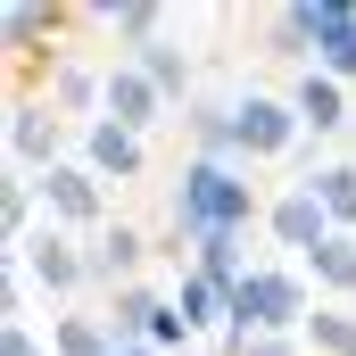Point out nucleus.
I'll list each match as a JSON object with an SVG mask.
<instances>
[{
    "label": "nucleus",
    "mask_w": 356,
    "mask_h": 356,
    "mask_svg": "<svg viewBox=\"0 0 356 356\" xmlns=\"http://www.w3.org/2000/svg\"><path fill=\"white\" fill-rule=\"evenodd\" d=\"M298 348H307V340H249L241 356H298Z\"/></svg>",
    "instance_id": "25"
},
{
    "label": "nucleus",
    "mask_w": 356,
    "mask_h": 356,
    "mask_svg": "<svg viewBox=\"0 0 356 356\" xmlns=\"http://www.w3.org/2000/svg\"><path fill=\"white\" fill-rule=\"evenodd\" d=\"M116 356H158V348H116Z\"/></svg>",
    "instance_id": "26"
},
{
    "label": "nucleus",
    "mask_w": 356,
    "mask_h": 356,
    "mask_svg": "<svg viewBox=\"0 0 356 356\" xmlns=\"http://www.w3.org/2000/svg\"><path fill=\"white\" fill-rule=\"evenodd\" d=\"M191 124V158H216V166H249L241 158V124H232V99H191L182 108Z\"/></svg>",
    "instance_id": "12"
},
{
    "label": "nucleus",
    "mask_w": 356,
    "mask_h": 356,
    "mask_svg": "<svg viewBox=\"0 0 356 356\" xmlns=\"http://www.w3.org/2000/svg\"><path fill=\"white\" fill-rule=\"evenodd\" d=\"M266 232H273V249H290L298 266L332 241V216H323V199L307 191V182H290V191H273L266 199Z\"/></svg>",
    "instance_id": "6"
},
{
    "label": "nucleus",
    "mask_w": 356,
    "mask_h": 356,
    "mask_svg": "<svg viewBox=\"0 0 356 356\" xmlns=\"http://www.w3.org/2000/svg\"><path fill=\"white\" fill-rule=\"evenodd\" d=\"M50 356H116L108 315H58L50 323Z\"/></svg>",
    "instance_id": "21"
},
{
    "label": "nucleus",
    "mask_w": 356,
    "mask_h": 356,
    "mask_svg": "<svg viewBox=\"0 0 356 356\" xmlns=\"http://www.w3.org/2000/svg\"><path fill=\"white\" fill-rule=\"evenodd\" d=\"M232 124H241V158H249V166L290 158V149L307 141V124H298L290 91H241V99H232Z\"/></svg>",
    "instance_id": "4"
},
{
    "label": "nucleus",
    "mask_w": 356,
    "mask_h": 356,
    "mask_svg": "<svg viewBox=\"0 0 356 356\" xmlns=\"http://www.w3.org/2000/svg\"><path fill=\"white\" fill-rule=\"evenodd\" d=\"M307 282L332 290V307H348V298H356V232H332V241L307 257Z\"/></svg>",
    "instance_id": "18"
},
{
    "label": "nucleus",
    "mask_w": 356,
    "mask_h": 356,
    "mask_svg": "<svg viewBox=\"0 0 356 356\" xmlns=\"http://www.w3.org/2000/svg\"><path fill=\"white\" fill-rule=\"evenodd\" d=\"M241 241H249V232H224V241H199V249H191V266L207 273V282H224V290H241V282H249V249H241Z\"/></svg>",
    "instance_id": "22"
},
{
    "label": "nucleus",
    "mask_w": 356,
    "mask_h": 356,
    "mask_svg": "<svg viewBox=\"0 0 356 356\" xmlns=\"http://www.w3.org/2000/svg\"><path fill=\"white\" fill-rule=\"evenodd\" d=\"M67 158H75V124H67L42 91H17V99H8V166L42 182V175H58Z\"/></svg>",
    "instance_id": "3"
},
{
    "label": "nucleus",
    "mask_w": 356,
    "mask_h": 356,
    "mask_svg": "<svg viewBox=\"0 0 356 356\" xmlns=\"http://www.w3.org/2000/svg\"><path fill=\"white\" fill-rule=\"evenodd\" d=\"M298 340H307L315 356H356V307H315Z\"/></svg>",
    "instance_id": "23"
},
{
    "label": "nucleus",
    "mask_w": 356,
    "mask_h": 356,
    "mask_svg": "<svg viewBox=\"0 0 356 356\" xmlns=\"http://www.w3.org/2000/svg\"><path fill=\"white\" fill-rule=\"evenodd\" d=\"M17 266L33 273L50 298H67V290H83L91 282V249H75V232H58V224H42L25 249H17Z\"/></svg>",
    "instance_id": "8"
},
{
    "label": "nucleus",
    "mask_w": 356,
    "mask_h": 356,
    "mask_svg": "<svg viewBox=\"0 0 356 356\" xmlns=\"http://www.w3.org/2000/svg\"><path fill=\"white\" fill-rule=\"evenodd\" d=\"M133 67H141L149 83L166 91L175 108H182V99H191V58H182V50H175V42H166V33H158V42H141V50H133Z\"/></svg>",
    "instance_id": "20"
},
{
    "label": "nucleus",
    "mask_w": 356,
    "mask_h": 356,
    "mask_svg": "<svg viewBox=\"0 0 356 356\" xmlns=\"http://www.w3.org/2000/svg\"><path fill=\"white\" fill-rule=\"evenodd\" d=\"M33 191H42V216H50L58 232H91V241L108 232V182L91 175L83 158H67L58 175H42Z\"/></svg>",
    "instance_id": "5"
},
{
    "label": "nucleus",
    "mask_w": 356,
    "mask_h": 356,
    "mask_svg": "<svg viewBox=\"0 0 356 356\" xmlns=\"http://www.w3.org/2000/svg\"><path fill=\"white\" fill-rule=\"evenodd\" d=\"M67 25H75V8H58V0H8L0 33H8V58H17V75H25V67H33V58H42V50L67 33ZM50 58H58V50H50Z\"/></svg>",
    "instance_id": "9"
},
{
    "label": "nucleus",
    "mask_w": 356,
    "mask_h": 356,
    "mask_svg": "<svg viewBox=\"0 0 356 356\" xmlns=\"http://www.w3.org/2000/svg\"><path fill=\"white\" fill-rule=\"evenodd\" d=\"M266 58L315 67V0H282V8L266 17Z\"/></svg>",
    "instance_id": "17"
},
{
    "label": "nucleus",
    "mask_w": 356,
    "mask_h": 356,
    "mask_svg": "<svg viewBox=\"0 0 356 356\" xmlns=\"http://www.w3.org/2000/svg\"><path fill=\"white\" fill-rule=\"evenodd\" d=\"M166 298H175V315L191 323V332H216V323H232V290H224V282H207L199 266H182V282L166 290Z\"/></svg>",
    "instance_id": "16"
},
{
    "label": "nucleus",
    "mask_w": 356,
    "mask_h": 356,
    "mask_svg": "<svg viewBox=\"0 0 356 356\" xmlns=\"http://www.w3.org/2000/svg\"><path fill=\"white\" fill-rule=\"evenodd\" d=\"M166 108H175V99L149 83V75H141L133 58H108V116H116L124 133H141V141H149V124H158Z\"/></svg>",
    "instance_id": "10"
},
{
    "label": "nucleus",
    "mask_w": 356,
    "mask_h": 356,
    "mask_svg": "<svg viewBox=\"0 0 356 356\" xmlns=\"http://www.w3.org/2000/svg\"><path fill=\"white\" fill-rule=\"evenodd\" d=\"M75 158H83L99 182H141V175H149V141H141V133H124L116 116H99V124L75 133Z\"/></svg>",
    "instance_id": "7"
},
{
    "label": "nucleus",
    "mask_w": 356,
    "mask_h": 356,
    "mask_svg": "<svg viewBox=\"0 0 356 356\" xmlns=\"http://www.w3.org/2000/svg\"><path fill=\"white\" fill-rule=\"evenodd\" d=\"M307 191L323 199V216H332V232H356V158H332V166H315Z\"/></svg>",
    "instance_id": "19"
},
{
    "label": "nucleus",
    "mask_w": 356,
    "mask_h": 356,
    "mask_svg": "<svg viewBox=\"0 0 356 356\" xmlns=\"http://www.w3.org/2000/svg\"><path fill=\"white\" fill-rule=\"evenodd\" d=\"M307 315H315V298H307V273L298 266H257L241 290H232V340H298L307 332Z\"/></svg>",
    "instance_id": "2"
},
{
    "label": "nucleus",
    "mask_w": 356,
    "mask_h": 356,
    "mask_svg": "<svg viewBox=\"0 0 356 356\" xmlns=\"http://www.w3.org/2000/svg\"><path fill=\"white\" fill-rule=\"evenodd\" d=\"M166 315V298L149 290V282H124V290H108V332H116V348H149V323Z\"/></svg>",
    "instance_id": "14"
},
{
    "label": "nucleus",
    "mask_w": 356,
    "mask_h": 356,
    "mask_svg": "<svg viewBox=\"0 0 356 356\" xmlns=\"http://www.w3.org/2000/svg\"><path fill=\"white\" fill-rule=\"evenodd\" d=\"M290 108H298V124H307V133H348V83H332L323 67H298Z\"/></svg>",
    "instance_id": "13"
},
{
    "label": "nucleus",
    "mask_w": 356,
    "mask_h": 356,
    "mask_svg": "<svg viewBox=\"0 0 356 356\" xmlns=\"http://www.w3.org/2000/svg\"><path fill=\"white\" fill-rule=\"evenodd\" d=\"M166 216H175V241H224V232H249V224H266V199H257V182L249 166H216V158H182L175 175V199H166Z\"/></svg>",
    "instance_id": "1"
},
{
    "label": "nucleus",
    "mask_w": 356,
    "mask_h": 356,
    "mask_svg": "<svg viewBox=\"0 0 356 356\" xmlns=\"http://www.w3.org/2000/svg\"><path fill=\"white\" fill-rule=\"evenodd\" d=\"M0 356H50L33 340V323H0Z\"/></svg>",
    "instance_id": "24"
},
{
    "label": "nucleus",
    "mask_w": 356,
    "mask_h": 356,
    "mask_svg": "<svg viewBox=\"0 0 356 356\" xmlns=\"http://www.w3.org/2000/svg\"><path fill=\"white\" fill-rule=\"evenodd\" d=\"M315 67L332 83H356V0H315Z\"/></svg>",
    "instance_id": "11"
},
{
    "label": "nucleus",
    "mask_w": 356,
    "mask_h": 356,
    "mask_svg": "<svg viewBox=\"0 0 356 356\" xmlns=\"http://www.w3.org/2000/svg\"><path fill=\"white\" fill-rule=\"evenodd\" d=\"M141 257H149V241H141L133 224H108V232L91 241V282L124 290V282H141Z\"/></svg>",
    "instance_id": "15"
}]
</instances>
